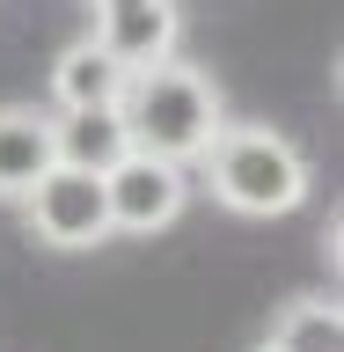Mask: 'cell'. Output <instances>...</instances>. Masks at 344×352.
I'll return each instance as SVG.
<instances>
[{"instance_id":"6da1fadb","label":"cell","mask_w":344,"mask_h":352,"mask_svg":"<svg viewBox=\"0 0 344 352\" xmlns=\"http://www.w3.org/2000/svg\"><path fill=\"white\" fill-rule=\"evenodd\" d=\"M117 118H125L139 154L183 162V169H191L198 154L213 147V132L227 125V118H220V88L205 81L198 66H183V59L132 66L125 88H117Z\"/></svg>"},{"instance_id":"8992f818","label":"cell","mask_w":344,"mask_h":352,"mask_svg":"<svg viewBox=\"0 0 344 352\" xmlns=\"http://www.w3.org/2000/svg\"><path fill=\"white\" fill-rule=\"evenodd\" d=\"M51 147H59L66 169L110 176L132 154V132H125V118H117V103H103V110H51Z\"/></svg>"},{"instance_id":"277c9868","label":"cell","mask_w":344,"mask_h":352,"mask_svg":"<svg viewBox=\"0 0 344 352\" xmlns=\"http://www.w3.org/2000/svg\"><path fill=\"white\" fill-rule=\"evenodd\" d=\"M103 198H110V235H161V228L191 206V169L132 147L125 162L103 176Z\"/></svg>"},{"instance_id":"3957f363","label":"cell","mask_w":344,"mask_h":352,"mask_svg":"<svg viewBox=\"0 0 344 352\" xmlns=\"http://www.w3.org/2000/svg\"><path fill=\"white\" fill-rule=\"evenodd\" d=\"M22 220H30V235L51 242V250H95V242H110V198H103V176L51 162V169L22 191Z\"/></svg>"},{"instance_id":"30bf717a","label":"cell","mask_w":344,"mask_h":352,"mask_svg":"<svg viewBox=\"0 0 344 352\" xmlns=\"http://www.w3.org/2000/svg\"><path fill=\"white\" fill-rule=\"evenodd\" d=\"M257 352H271V345H257Z\"/></svg>"},{"instance_id":"ba28073f","label":"cell","mask_w":344,"mask_h":352,"mask_svg":"<svg viewBox=\"0 0 344 352\" xmlns=\"http://www.w3.org/2000/svg\"><path fill=\"white\" fill-rule=\"evenodd\" d=\"M125 74L132 66H117L95 37L66 44L59 59H51V110H103V103H117Z\"/></svg>"},{"instance_id":"52a82bcc","label":"cell","mask_w":344,"mask_h":352,"mask_svg":"<svg viewBox=\"0 0 344 352\" xmlns=\"http://www.w3.org/2000/svg\"><path fill=\"white\" fill-rule=\"evenodd\" d=\"M51 162H59V147H51V110L0 103V198H22Z\"/></svg>"},{"instance_id":"5b68a950","label":"cell","mask_w":344,"mask_h":352,"mask_svg":"<svg viewBox=\"0 0 344 352\" xmlns=\"http://www.w3.org/2000/svg\"><path fill=\"white\" fill-rule=\"evenodd\" d=\"M88 37L103 44L117 66L176 59V37H183V0H95V30H88Z\"/></svg>"},{"instance_id":"8fae6325","label":"cell","mask_w":344,"mask_h":352,"mask_svg":"<svg viewBox=\"0 0 344 352\" xmlns=\"http://www.w3.org/2000/svg\"><path fill=\"white\" fill-rule=\"evenodd\" d=\"M88 8H95V0H88Z\"/></svg>"},{"instance_id":"9c48e42d","label":"cell","mask_w":344,"mask_h":352,"mask_svg":"<svg viewBox=\"0 0 344 352\" xmlns=\"http://www.w3.org/2000/svg\"><path fill=\"white\" fill-rule=\"evenodd\" d=\"M271 352H344V316L337 301H323V294H301V301H286L279 316H271V338H264Z\"/></svg>"},{"instance_id":"7a4b0ae2","label":"cell","mask_w":344,"mask_h":352,"mask_svg":"<svg viewBox=\"0 0 344 352\" xmlns=\"http://www.w3.org/2000/svg\"><path fill=\"white\" fill-rule=\"evenodd\" d=\"M198 162L213 176V198L242 220H279L308 198V154L271 125H220Z\"/></svg>"}]
</instances>
